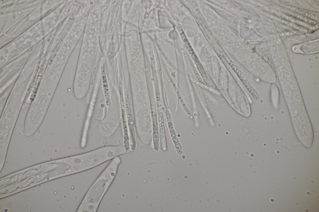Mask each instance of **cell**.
<instances>
[{
  "label": "cell",
  "instance_id": "cell-1",
  "mask_svg": "<svg viewBox=\"0 0 319 212\" xmlns=\"http://www.w3.org/2000/svg\"><path fill=\"white\" fill-rule=\"evenodd\" d=\"M120 162L118 156L112 160L88 191L77 211H96L102 197L115 176Z\"/></svg>",
  "mask_w": 319,
  "mask_h": 212
},
{
  "label": "cell",
  "instance_id": "cell-2",
  "mask_svg": "<svg viewBox=\"0 0 319 212\" xmlns=\"http://www.w3.org/2000/svg\"><path fill=\"white\" fill-rule=\"evenodd\" d=\"M157 102L158 109V122L161 145L163 150L166 151L167 150V143L164 118L162 112V105L160 98L157 99Z\"/></svg>",
  "mask_w": 319,
  "mask_h": 212
},
{
  "label": "cell",
  "instance_id": "cell-3",
  "mask_svg": "<svg viewBox=\"0 0 319 212\" xmlns=\"http://www.w3.org/2000/svg\"><path fill=\"white\" fill-rule=\"evenodd\" d=\"M152 117L153 128V145L154 150L158 151L160 146V133L157 116L156 111L152 110Z\"/></svg>",
  "mask_w": 319,
  "mask_h": 212
},
{
  "label": "cell",
  "instance_id": "cell-4",
  "mask_svg": "<svg viewBox=\"0 0 319 212\" xmlns=\"http://www.w3.org/2000/svg\"><path fill=\"white\" fill-rule=\"evenodd\" d=\"M167 117V125L169 131L170 137L174 144L177 152L178 154L181 155L183 153L182 146L177 136L171 118L169 116V117Z\"/></svg>",
  "mask_w": 319,
  "mask_h": 212
},
{
  "label": "cell",
  "instance_id": "cell-5",
  "mask_svg": "<svg viewBox=\"0 0 319 212\" xmlns=\"http://www.w3.org/2000/svg\"><path fill=\"white\" fill-rule=\"evenodd\" d=\"M270 88L272 101L274 108L277 109L279 106V91L277 86L273 83H271Z\"/></svg>",
  "mask_w": 319,
  "mask_h": 212
}]
</instances>
